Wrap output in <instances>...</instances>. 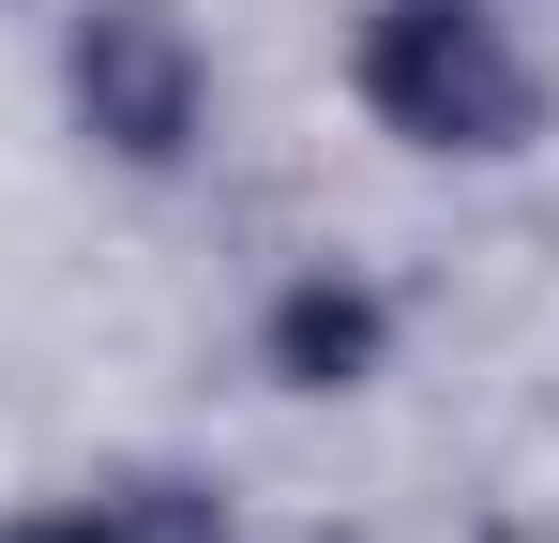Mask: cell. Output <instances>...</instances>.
Listing matches in <instances>:
<instances>
[{"instance_id":"1","label":"cell","mask_w":559,"mask_h":543,"mask_svg":"<svg viewBox=\"0 0 559 543\" xmlns=\"http://www.w3.org/2000/svg\"><path fill=\"white\" fill-rule=\"evenodd\" d=\"M364 106L408 136V152H514V136L545 121V76H530V46H514L499 15H468V0H393L364 31Z\"/></svg>"},{"instance_id":"2","label":"cell","mask_w":559,"mask_h":543,"mask_svg":"<svg viewBox=\"0 0 559 543\" xmlns=\"http://www.w3.org/2000/svg\"><path fill=\"white\" fill-rule=\"evenodd\" d=\"M61 76H76V121H92L121 167H182L197 152L212 76H197V31L167 15V0H92L76 46H61Z\"/></svg>"},{"instance_id":"3","label":"cell","mask_w":559,"mask_h":543,"mask_svg":"<svg viewBox=\"0 0 559 543\" xmlns=\"http://www.w3.org/2000/svg\"><path fill=\"white\" fill-rule=\"evenodd\" d=\"M15 543H227V514H212V483H106V498H76Z\"/></svg>"},{"instance_id":"4","label":"cell","mask_w":559,"mask_h":543,"mask_svg":"<svg viewBox=\"0 0 559 543\" xmlns=\"http://www.w3.org/2000/svg\"><path fill=\"white\" fill-rule=\"evenodd\" d=\"M273 362L302 377V393L364 377V362H378V302H364V287H287V302H273Z\"/></svg>"}]
</instances>
